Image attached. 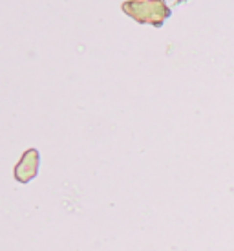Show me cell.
<instances>
[{
    "label": "cell",
    "instance_id": "1",
    "mask_svg": "<svg viewBox=\"0 0 234 251\" xmlns=\"http://www.w3.org/2000/svg\"><path fill=\"white\" fill-rule=\"evenodd\" d=\"M121 9L138 24H148L154 28H161L172 15L166 0H126L121 4Z\"/></svg>",
    "mask_w": 234,
    "mask_h": 251
},
{
    "label": "cell",
    "instance_id": "2",
    "mask_svg": "<svg viewBox=\"0 0 234 251\" xmlns=\"http://www.w3.org/2000/svg\"><path fill=\"white\" fill-rule=\"evenodd\" d=\"M39 165H41V152L35 147L24 151L21 160L17 161V165L13 169L15 181L24 185V183H29L31 180H35L37 175H39Z\"/></svg>",
    "mask_w": 234,
    "mask_h": 251
}]
</instances>
